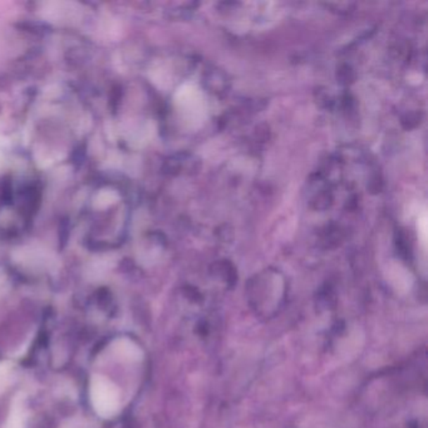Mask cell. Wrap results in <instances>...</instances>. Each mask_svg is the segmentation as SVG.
<instances>
[{
    "label": "cell",
    "mask_w": 428,
    "mask_h": 428,
    "mask_svg": "<svg viewBox=\"0 0 428 428\" xmlns=\"http://www.w3.org/2000/svg\"><path fill=\"white\" fill-rule=\"evenodd\" d=\"M91 402L94 411L104 418L116 416L120 411V394L112 382L104 377L94 376L91 382Z\"/></svg>",
    "instance_id": "6da1fadb"
},
{
    "label": "cell",
    "mask_w": 428,
    "mask_h": 428,
    "mask_svg": "<svg viewBox=\"0 0 428 428\" xmlns=\"http://www.w3.org/2000/svg\"><path fill=\"white\" fill-rule=\"evenodd\" d=\"M25 427V412L22 403H18L13 407L12 415L6 422V428H24Z\"/></svg>",
    "instance_id": "7a4b0ae2"
}]
</instances>
